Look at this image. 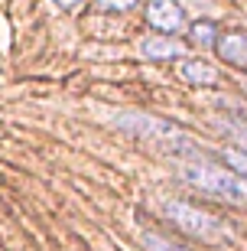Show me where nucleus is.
<instances>
[{
    "label": "nucleus",
    "instance_id": "nucleus-2",
    "mask_svg": "<svg viewBox=\"0 0 247 251\" xmlns=\"http://www.w3.org/2000/svg\"><path fill=\"white\" fill-rule=\"evenodd\" d=\"M124 134L137 140H147V144H156V147L163 150H173V153H185V150H192V137L185 134L182 127H176L169 121H159V118H150V114H137V111H124V118H114Z\"/></svg>",
    "mask_w": 247,
    "mask_h": 251
},
{
    "label": "nucleus",
    "instance_id": "nucleus-1",
    "mask_svg": "<svg viewBox=\"0 0 247 251\" xmlns=\"http://www.w3.org/2000/svg\"><path fill=\"white\" fill-rule=\"evenodd\" d=\"M179 173H182L185 183H192L195 189H202V193L215 196V199H221V202H231V205H241V209H247V179L238 176L234 170H225V167H215V163H189L185 160L182 167H179Z\"/></svg>",
    "mask_w": 247,
    "mask_h": 251
},
{
    "label": "nucleus",
    "instance_id": "nucleus-5",
    "mask_svg": "<svg viewBox=\"0 0 247 251\" xmlns=\"http://www.w3.org/2000/svg\"><path fill=\"white\" fill-rule=\"evenodd\" d=\"M140 52L150 56L153 62H163V59L182 56V43H179V39H169V36H147L140 43Z\"/></svg>",
    "mask_w": 247,
    "mask_h": 251
},
{
    "label": "nucleus",
    "instance_id": "nucleus-10",
    "mask_svg": "<svg viewBox=\"0 0 247 251\" xmlns=\"http://www.w3.org/2000/svg\"><path fill=\"white\" fill-rule=\"evenodd\" d=\"M225 160H228V167L238 173V176L247 179V153H241V150H225Z\"/></svg>",
    "mask_w": 247,
    "mask_h": 251
},
{
    "label": "nucleus",
    "instance_id": "nucleus-4",
    "mask_svg": "<svg viewBox=\"0 0 247 251\" xmlns=\"http://www.w3.org/2000/svg\"><path fill=\"white\" fill-rule=\"evenodd\" d=\"M147 20L156 29H163V33H176V29H182L185 13L176 0H150L147 3Z\"/></svg>",
    "mask_w": 247,
    "mask_h": 251
},
{
    "label": "nucleus",
    "instance_id": "nucleus-12",
    "mask_svg": "<svg viewBox=\"0 0 247 251\" xmlns=\"http://www.w3.org/2000/svg\"><path fill=\"white\" fill-rule=\"evenodd\" d=\"M137 7V0H98V10H130Z\"/></svg>",
    "mask_w": 247,
    "mask_h": 251
},
{
    "label": "nucleus",
    "instance_id": "nucleus-14",
    "mask_svg": "<svg viewBox=\"0 0 247 251\" xmlns=\"http://www.w3.org/2000/svg\"><path fill=\"white\" fill-rule=\"evenodd\" d=\"M241 88H244V95H247V78H244V82H241Z\"/></svg>",
    "mask_w": 247,
    "mask_h": 251
},
{
    "label": "nucleus",
    "instance_id": "nucleus-11",
    "mask_svg": "<svg viewBox=\"0 0 247 251\" xmlns=\"http://www.w3.org/2000/svg\"><path fill=\"white\" fill-rule=\"evenodd\" d=\"M192 39L199 43V46H211V43H215V26H211V23H195Z\"/></svg>",
    "mask_w": 247,
    "mask_h": 251
},
{
    "label": "nucleus",
    "instance_id": "nucleus-3",
    "mask_svg": "<svg viewBox=\"0 0 247 251\" xmlns=\"http://www.w3.org/2000/svg\"><path fill=\"white\" fill-rule=\"evenodd\" d=\"M166 219H169L176 228H182L185 235H192V238H199V242H205V245H225V242L234 238V232H231L221 219L202 212L199 205H189V202H176V199L166 202Z\"/></svg>",
    "mask_w": 247,
    "mask_h": 251
},
{
    "label": "nucleus",
    "instance_id": "nucleus-13",
    "mask_svg": "<svg viewBox=\"0 0 247 251\" xmlns=\"http://www.w3.org/2000/svg\"><path fill=\"white\" fill-rule=\"evenodd\" d=\"M55 3H59V7H65V10H72V7H78L82 0H55Z\"/></svg>",
    "mask_w": 247,
    "mask_h": 251
},
{
    "label": "nucleus",
    "instance_id": "nucleus-8",
    "mask_svg": "<svg viewBox=\"0 0 247 251\" xmlns=\"http://www.w3.org/2000/svg\"><path fill=\"white\" fill-rule=\"evenodd\" d=\"M218 127L241 153H247V121H241V118H218Z\"/></svg>",
    "mask_w": 247,
    "mask_h": 251
},
{
    "label": "nucleus",
    "instance_id": "nucleus-6",
    "mask_svg": "<svg viewBox=\"0 0 247 251\" xmlns=\"http://www.w3.org/2000/svg\"><path fill=\"white\" fill-rule=\"evenodd\" d=\"M215 46L218 56L228 59L231 65H247V33H225Z\"/></svg>",
    "mask_w": 247,
    "mask_h": 251
},
{
    "label": "nucleus",
    "instance_id": "nucleus-9",
    "mask_svg": "<svg viewBox=\"0 0 247 251\" xmlns=\"http://www.w3.org/2000/svg\"><path fill=\"white\" fill-rule=\"evenodd\" d=\"M143 242H147L150 251H189V248H182V245L169 242V238L159 235V232H143Z\"/></svg>",
    "mask_w": 247,
    "mask_h": 251
},
{
    "label": "nucleus",
    "instance_id": "nucleus-7",
    "mask_svg": "<svg viewBox=\"0 0 247 251\" xmlns=\"http://www.w3.org/2000/svg\"><path fill=\"white\" fill-rule=\"evenodd\" d=\"M179 72H182L185 82H192V85H215L218 82V69L211 62H205V59H185L179 65Z\"/></svg>",
    "mask_w": 247,
    "mask_h": 251
}]
</instances>
